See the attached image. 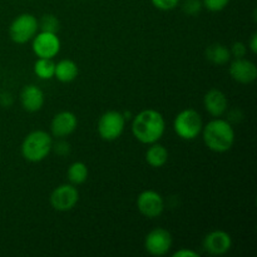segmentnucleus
<instances>
[{
    "label": "nucleus",
    "instance_id": "f257e3e1",
    "mask_svg": "<svg viewBox=\"0 0 257 257\" xmlns=\"http://www.w3.org/2000/svg\"><path fill=\"white\" fill-rule=\"evenodd\" d=\"M132 133L138 142L152 145L163 137L166 120L162 113L156 109H145L135 115L132 120Z\"/></svg>",
    "mask_w": 257,
    "mask_h": 257
},
{
    "label": "nucleus",
    "instance_id": "f03ea898",
    "mask_svg": "<svg viewBox=\"0 0 257 257\" xmlns=\"http://www.w3.org/2000/svg\"><path fill=\"white\" fill-rule=\"evenodd\" d=\"M202 138L206 147L216 153H225L232 148L235 143V130L228 120L215 118L202 128Z\"/></svg>",
    "mask_w": 257,
    "mask_h": 257
},
{
    "label": "nucleus",
    "instance_id": "7ed1b4c3",
    "mask_svg": "<svg viewBox=\"0 0 257 257\" xmlns=\"http://www.w3.org/2000/svg\"><path fill=\"white\" fill-rule=\"evenodd\" d=\"M53 150V138L45 131H33L22 143V156L32 163L44 161Z\"/></svg>",
    "mask_w": 257,
    "mask_h": 257
},
{
    "label": "nucleus",
    "instance_id": "20e7f679",
    "mask_svg": "<svg viewBox=\"0 0 257 257\" xmlns=\"http://www.w3.org/2000/svg\"><path fill=\"white\" fill-rule=\"evenodd\" d=\"M203 120L200 113L195 109H183L173 120L176 135L183 141H193L201 135Z\"/></svg>",
    "mask_w": 257,
    "mask_h": 257
},
{
    "label": "nucleus",
    "instance_id": "39448f33",
    "mask_svg": "<svg viewBox=\"0 0 257 257\" xmlns=\"http://www.w3.org/2000/svg\"><path fill=\"white\" fill-rule=\"evenodd\" d=\"M39 30L38 19L30 13L18 15L9 27L10 39L17 44H25L30 42Z\"/></svg>",
    "mask_w": 257,
    "mask_h": 257
},
{
    "label": "nucleus",
    "instance_id": "423d86ee",
    "mask_svg": "<svg viewBox=\"0 0 257 257\" xmlns=\"http://www.w3.org/2000/svg\"><path fill=\"white\" fill-rule=\"evenodd\" d=\"M125 117L122 112L118 110H107L100 115L98 120L97 130L98 135L102 140L107 142L118 140L124 132L125 128Z\"/></svg>",
    "mask_w": 257,
    "mask_h": 257
},
{
    "label": "nucleus",
    "instance_id": "0eeeda50",
    "mask_svg": "<svg viewBox=\"0 0 257 257\" xmlns=\"http://www.w3.org/2000/svg\"><path fill=\"white\" fill-rule=\"evenodd\" d=\"M49 201L54 210L59 212H67L77 206L79 201V191L72 183H64L53 190Z\"/></svg>",
    "mask_w": 257,
    "mask_h": 257
},
{
    "label": "nucleus",
    "instance_id": "6e6552de",
    "mask_svg": "<svg viewBox=\"0 0 257 257\" xmlns=\"http://www.w3.org/2000/svg\"><path fill=\"white\" fill-rule=\"evenodd\" d=\"M32 49L38 58L53 59L60 52L62 43L55 33L40 32L32 39Z\"/></svg>",
    "mask_w": 257,
    "mask_h": 257
},
{
    "label": "nucleus",
    "instance_id": "1a4fd4ad",
    "mask_svg": "<svg viewBox=\"0 0 257 257\" xmlns=\"http://www.w3.org/2000/svg\"><path fill=\"white\" fill-rule=\"evenodd\" d=\"M172 235L166 228L157 227L150 231L145 238V248L150 255L163 256L172 248Z\"/></svg>",
    "mask_w": 257,
    "mask_h": 257
},
{
    "label": "nucleus",
    "instance_id": "9d476101",
    "mask_svg": "<svg viewBox=\"0 0 257 257\" xmlns=\"http://www.w3.org/2000/svg\"><path fill=\"white\" fill-rule=\"evenodd\" d=\"M137 208L145 217L157 218L165 211V200L153 190H146L137 197Z\"/></svg>",
    "mask_w": 257,
    "mask_h": 257
},
{
    "label": "nucleus",
    "instance_id": "9b49d317",
    "mask_svg": "<svg viewBox=\"0 0 257 257\" xmlns=\"http://www.w3.org/2000/svg\"><path fill=\"white\" fill-rule=\"evenodd\" d=\"M203 250L213 256H221L227 253L232 247V238L230 233L222 230L211 231L203 238Z\"/></svg>",
    "mask_w": 257,
    "mask_h": 257
},
{
    "label": "nucleus",
    "instance_id": "f8f14e48",
    "mask_svg": "<svg viewBox=\"0 0 257 257\" xmlns=\"http://www.w3.org/2000/svg\"><path fill=\"white\" fill-rule=\"evenodd\" d=\"M231 78L241 84H250L257 78V67L253 62L243 58H235L228 68Z\"/></svg>",
    "mask_w": 257,
    "mask_h": 257
},
{
    "label": "nucleus",
    "instance_id": "ddd939ff",
    "mask_svg": "<svg viewBox=\"0 0 257 257\" xmlns=\"http://www.w3.org/2000/svg\"><path fill=\"white\" fill-rule=\"evenodd\" d=\"M78 127V118L77 115L69 110H63V112L57 113L53 117L52 123H50V131L52 136L55 138L68 137L72 135Z\"/></svg>",
    "mask_w": 257,
    "mask_h": 257
},
{
    "label": "nucleus",
    "instance_id": "4468645a",
    "mask_svg": "<svg viewBox=\"0 0 257 257\" xmlns=\"http://www.w3.org/2000/svg\"><path fill=\"white\" fill-rule=\"evenodd\" d=\"M203 105L208 114L218 118L227 112L228 100L222 90L213 88L208 90L203 97Z\"/></svg>",
    "mask_w": 257,
    "mask_h": 257
},
{
    "label": "nucleus",
    "instance_id": "2eb2a0df",
    "mask_svg": "<svg viewBox=\"0 0 257 257\" xmlns=\"http://www.w3.org/2000/svg\"><path fill=\"white\" fill-rule=\"evenodd\" d=\"M45 102L44 92L35 84H28L20 92V103L27 112L34 113L43 108Z\"/></svg>",
    "mask_w": 257,
    "mask_h": 257
},
{
    "label": "nucleus",
    "instance_id": "dca6fc26",
    "mask_svg": "<svg viewBox=\"0 0 257 257\" xmlns=\"http://www.w3.org/2000/svg\"><path fill=\"white\" fill-rule=\"evenodd\" d=\"M79 74V68L77 63L72 59H62L55 63L54 78L62 83H70Z\"/></svg>",
    "mask_w": 257,
    "mask_h": 257
},
{
    "label": "nucleus",
    "instance_id": "f3484780",
    "mask_svg": "<svg viewBox=\"0 0 257 257\" xmlns=\"http://www.w3.org/2000/svg\"><path fill=\"white\" fill-rule=\"evenodd\" d=\"M170 153L165 146L160 145L158 142L152 143L146 152V161L148 165L153 168H161L167 163Z\"/></svg>",
    "mask_w": 257,
    "mask_h": 257
},
{
    "label": "nucleus",
    "instance_id": "a211bd4d",
    "mask_svg": "<svg viewBox=\"0 0 257 257\" xmlns=\"http://www.w3.org/2000/svg\"><path fill=\"white\" fill-rule=\"evenodd\" d=\"M206 58L215 65H223L231 59V53L226 45L215 43L206 49Z\"/></svg>",
    "mask_w": 257,
    "mask_h": 257
},
{
    "label": "nucleus",
    "instance_id": "6ab92c4d",
    "mask_svg": "<svg viewBox=\"0 0 257 257\" xmlns=\"http://www.w3.org/2000/svg\"><path fill=\"white\" fill-rule=\"evenodd\" d=\"M88 175H89V171H88L87 165L84 162H79V161L73 162L67 171L68 180L74 186L83 185L88 180Z\"/></svg>",
    "mask_w": 257,
    "mask_h": 257
},
{
    "label": "nucleus",
    "instance_id": "aec40b11",
    "mask_svg": "<svg viewBox=\"0 0 257 257\" xmlns=\"http://www.w3.org/2000/svg\"><path fill=\"white\" fill-rule=\"evenodd\" d=\"M55 63L53 59H47V58H38L37 62L34 63V73L39 79L49 80L54 78Z\"/></svg>",
    "mask_w": 257,
    "mask_h": 257
},
{
    "label": "nucleus",
    "instance_id": "412c9836",
    "mask_svg": "<svg viewBox=\"0 0 257 257\" xmlns=\"http://www.w3.org/2000/svg\"><path fill=\"white\" fill-rule=\"evenodd\" d=\"M38 23H39V29L42 30V32H49L57 34L58 30H59L60 28L59 19H58L54 14L43 15L42 19L38 20Z\"/></svg>",
    "mask_w": 257,
    "mask_h": 257
},
{
    "label": "nucleus",
    "instance_id": "4be33fe9",
    "mask_svg": "<svg viewBox=\"0 0 257 257\" xmlns=\"http://www.w3.org/2000/svg\"><path fill=\"white\" fill-rule=\"evenodd\" d=\"M202 0H185L182 4V9L186 14L195 17L202 10Z\"/></svg>",
    "mask_w": 257,
    "mask_h": 257
},
{
    "label": "nucleus",
    "instance_id": "5701e85b",
    "mask_svg": "<svg viewBox=\"0 0 257 257\" xmlns=\"http://www.w3.org/2000/svg\"><path fill=\"white\" fill-rule=\"evenodd\" d=\"M153 7L162 12H171L180 5L181 0H151Z\"/></svg>",
    "mask_w": 257,
    "mask_h": 257
},
{
    "label": "nucleus",
    "instance_id": "b1692460",
    "mask_svg": "<svg viewBox=\"0 0 257 257\" xmlns=\"http://www.w3.org/2000/svg\"><path fill=\"white\" fill-rule=\"evenodd\" d=\"M230 4V0H202L203 8L212 13L221 12Z\"/></svg>",
    "mask_w": 257,
    "mask_h": 257
},
{
    "label": "nucleus",
    "instance_id": "393cba45",
    "mask_svg": "<svg viewBox=\"0 0 257 257\" xmlns=\"http://www.w3.org/2000/svg\"><path fill=\"white\" fill-rule=\"evenodd\" d=\"M246 52H247V47L242 42H235L230 48L231 57L233 58H243L246 55Z\"/></svg>",
    "mask_w": 257,
    "mask_h": 257
},
{
    "label": "nucleus",
    "instance_id": "a878e982",
    "mask_svg": "<svg viewBox=\"0 0 257 257\" xmlns=\"http://www.w3.org/2000/svg\"><path fill=\"white\" fill-rule=\"evenodd\" d=\"M53 148L55 150V153L59 156H65L69 153L70 151V146L69 143L64 142V141H59V142L57 143V145L54 146V143H53Z\"/></svg>",
    "mask_w": 257,
    "mask_h": 257
},
{
    "label": "nucleus",
    "instance_id": "bb28decb",
    "mask_svg": "<svg viewBox=\"0 0 257 257\" xmlns=\"http://www.w3.org/2000/svg\"><path fill=\"white\" fill-rule=\"evenodd\" d=\"M173 257H198V255L196 251L193 250H190V248H181V250L176 251V252H173Z\"/></svg>",
    "mask_w": 257,
    "mask_h": 257
},
{
    "label": "nucleus",
    "instance_id": "cd10ccee",
    "mask_svg": "<svg viewBox=\"0 0 257 257\" xmlns=\"http://www.w3.org/2000/svg\"><path fill=\"white\" fill-rule=\"evenodd\" d=\"M247 48L251 50V53H252V54H256L257 53V33H253V34L251 35Z\"/></svg>",
    "mask_w": 257,
    "mask_h": 257
}]
</instances>
